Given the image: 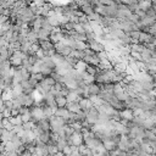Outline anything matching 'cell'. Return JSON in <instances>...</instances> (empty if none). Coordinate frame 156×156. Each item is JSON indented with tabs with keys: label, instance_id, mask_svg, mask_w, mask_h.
I'll return each instance as SVG.
<instances>
[{
	"label": "cell",
	"instance_id": "obj_1",
	"mask_svg": "<svg viewBox=\"0 0 156 156\" xmlns=\"http://www.w3.org/2000/svg\"><path fill=\"white\" fill-rule=\"evenodd\" d=\"M87 43H88V41H87ZM88 44H89V49H90V50H93L94 52H101V51H106L105 45H104L101 41H99L98 39L91 40V41H89Z\"/></svg>",
	"mask_w": 156,
	"mask_h": 156
},
{
	"label": "cell",
	"instance_id": "obj_2",
	"mask_svg": "<svg viewBox=\"0 0 156 156\" xmlns=\"http://www.w3.org/2000/svg\"><path fill=\"white\" fill-rule=\"evenodd\" d=\"M79 105H80L82 111H84V112H87V113H88V111H89L91 107H94V105H93V102L90 101L89 98H83V99L79 101Z\"/></svg>",
	"mask_w": 156,
	"mask_h": 156
},
{
	"label": "cell",
	"instance_id": "obj_3",
	"mask_svg": "<svg viewBox=\"0 0 156 156\" xmlns=\"http://www.w3.org/2000/svg\"><path fill=\"white\" fill-rule=\"evenodd\" d=\"M101 91V87L98 83H90L88 84V93L89 95H99Z\"/></svg>",
	"mask_w": 156,
	"mask_h": 156
},
{
	"label": "cell",
	"instance_id": "obj_4",
	"mask_svg": "<svg viewBox=\"0 0 156 156\" xmlns=\"http://www.w3.org/2000/svg\"><path fill=\"white\" fill-rule=\"evenodd\" d=\"M63 38H65V34L61 32V33H56V32H52L51 34H50V41L52 43V44H57V43H60V41H62L63 40Z\"/></svg>",
	"mask_w": 156,
	"mask_h": 156
},
{
	"label": "cell",
	"instance_id": "obj_5",
	"mask_svg": "<svg viewBox=\"0 0 156 156\" xmlns=\"http://www.w3.org/2000/svg\"><path fill=\"white\" fill-rule=\"evenodd\" d=\"M38 127H40L44 132H51V126H50V122H49V118H41L38 124Z\"/></svg>",
	"mask_w": 156,
	"mask_h": 156
},
{
	"label": "cell",
	"instance_id": "obj_6",
	"mask_svg": "<svg viewBox=\"0 0 156 156\" xmlns=\"http://www.w3.org/2000/svg\"><path fill=\"white\" fill-rule=\"evenodd\" d=\"M152 58H154V56H152V52H151L150 50L145 49V50L141 52V62L149 63V62H152Z\"/></svg>",
	"mask_w": 156,
	"mask_h": 156
},
{
	"label": "cell",
	"instance_id": "obj_7",
	"mask_svg": "<svg viewBox=\"0 0 156 156\" xmlns=\"http://www.w3.org/2000/svg\"><path fill=\"white\" fill-rule=\"evenodd\" d=\"M69 115H71V112L68 111L67 107H60V108H57V111L55 112V116H56V117H62V118H65V119H68Z\"/></svg>",
	"mask_w": 156,
	"mask_h": 156
},
{
	"label": "cell",
	"instance_id": "obj_8",
	"mask_svg": "<svg viewBox=\"0 0 156 156\" xmlns=\"http://www.w3.org/2000/svg\"><path fill=\"white\" fill-rule=\"evenodd\" d=\"M9 61H10V63H11L12 67H20V66L23 65V60H22V57L16 56V55H12V56L9 58Z\"/></svg>",
	"mask_w": 156,
	"mask_h": 156
},
{
	"label": "cell",
	"instance_id": "obj_9",
	"mask_svg": "<svg viewBox=\"0 0 156 156\" xmlns=\"http://www.w3.org/2000/svg\"><path fill=\"white\" fill-rule=\"evenodd\" d=\"M51 33H52V32L41 28V29L38 32V39H39V40H50V34H51Z\"/></svg>",
	"mask_w": 156,
	"mask_h": 156
},
{
	"label": "cell",
	"instance_id": "obj_10",
	"mask_svg": "<svg viewBox=\"0 0 156 156\" xmlns=\"http://www.w3.org/2000/svg\"><path fill=\"white\" fill-rule=\"evenodd\" d=\"M121 117L128 121H133L134 119V113L132 108H124L123 111H121Z\"/></svg>",
	"mask_w": 156,
	"mask_h": 156
},
{
	"label": "cell",
	"instance_id": "obj_11",
	"mask_svg": "<svg viewBox=\"0 0 156 156\" xmlns=\"http://www.w3.org/2000/svg\"><path fill=\"white\" fill-rule=\"evenodd\" d=\"M38 44L40 45V48L43 50H52V49H55V44H52L50 40H39Z\"/></svg>",
	"mask_w": 156,
	"mask_h": 156
},
{
	"label": "cell",
	"instance_id": "obj_12",
	"mask_svg": "<svg viewBox=\"0 0 156 156\" xmlns=\"http://www.w3.org/2000/svg\"><path fill=\"white\" fill-rule=\"evenodd\" d=\"M152 5H154V2L151 0H140L139 1V9L143 10V11L150 10L152 7Z\"/></svg>",
	"mask_w": 156,
	"mask_h": 156
},
{
	"label": "cell",
	"instance_id": "obj_13",
	"mask_svg": "<svg viewBox=\"0 0 156 156\" xmlns=\"http://www.w3.org/2000/svg\"><path fill=\"white\" fill-rule=\"evenodd\" d=\"M67 108H68V111L72 112V113H78V112L82 110L79 102H77V101H74V102H68Z\"/></svg>",
	"mask_w": 156,
	"mask_h": 156
},
{
	"label": "cell",
	"instance_id": "obj_14",
	"mask_svg": "<svg viewBox=\"0 0 156 156\" xmlns=\"http://www.w3.org/2000/svg\"><path fill=\"white\" fill-rule=\"evenodd\" d=\"M151 37H152V34H150V33H147V32H143V30H140L139 41H140L141 44H147V43L150 41Z\"/></svg>",
	"mask_w": 156,
	"mask_h": 156
},
{
	"label": "cell",
	"instance_id": "obj_15",
	"mask_svg": "<svg viewBox=\"0 0 156 156\" xmlns=\"http://www.w3.org/2000/svg\"><path fill=\"white\" fill-rule=\"evenodd\" d=\"M39 138V140L41 141V143H44V144H50V141H51V132H43L41 134H40V136H38Z\"/></svg>",
	"mask_w": 156,
	"mask_h": 156
},
{
	"label": "cell",
	"instance_id": "obj_16",
	"mask_svg": "<svg viewBox=\"0 0 156 156\" xmlns=\"http://www.w3.org/2000/svg\"><path fill=\"white\" fill-rule=\"evenodd\" d=\"M52 60H54V62L56 63V67H57V66H62V65L65 63V56L61 55V54H58V52H56V54L52 56Z\"/></svg>",
	"mask_w": 156,
	"mask_h": 156
},
{
	"label": "cell",
	"instance_id": "obj_17",
	"mask_svg": "<svg viewBox=\"0 0 156 156\" xmlns=\"http://www.w3.org/2000/svg\"><path fill=\"white\" fill-rule=\"evenodd\" d=\"M82 77H83V80H84L87 84H90V83H95V76H91V74H89L87 71H85V72H82Z\"/></svg>",
	"mask_w": 156,
	"mask_h": 156
},
{
	"label": "cell",
	"instance_id": "obj_18",
	"mask_svg": "<svg viewBox=\"0 0 156 156\" xmlns=\"http://www.w3.org/2000/svg\"><path fill=\"white\" fill-rule=\"evenodd\" d=\"M55 99H56V105H57L58 108H60V107H67V105H68L67 98H65V96H58V98H55Z\"/></svg>",
	"mask_w": 156,
	"mask_h": 156
},
{
	"label": "cell",
	"instance_id": "obj_19",
	"mask_svg": "<svg viewBox=\"0 0 156 156\" xmlns=\"http://www.w3.org/2000/svg\"><path fill=\"white\" fill-rule=\"evenodd\" d=\"M54 72V69L52 68H50L49 66H46L44 62L41 63V69H40V73L41 74H44V77H49V76H51V73Z\"/></svg>",
	"mask_w": 156,
	"mask_h": 156
},
{
	"label": "cell",
	"instance_id": "obj_20",
	"mask_svg": "<svg viewBox=\"0 0 156 156\" xmlns=\"http://www.w3.org/2000/svg\"><path fill=\"white\" fill-rule=\"evenodd\" d=\"M145 139H147L150 143L156 141V134L151 129H145Z\"/></svg>",
	"mask_w": 156,
	"mask_h": 156
},
{
	"label": "cell",
	"instance_id": "obj_21",
	"mask_svg": "<svg viewBox=\"0 0 156 156\" xmlns=\"http://www.w3.org/2000/svg\"><path fill=\"white\" fill-rule=\"evenodd\" d=\"M87 66H88V63L87 62H84L83 60H79L78 62H77V65L74 66V68L78 71V72H85V69H87Z\"/></svg>",
	"mask_w": 156,
	"mask_h": 156
},
{
	"label": "cell",
	"instance_id": "obj_22",
	"mask_svg": "<svg viewBox=\"0 0 156 156\" xmlns=\"http://www.w3.org/2000/svg\"><path fill=\"white\" fill-rule=\"evenodd\" d=\"M43 111H44V117H45V118H50V117H52V116L55 115V111L52 110V107H50V106H48V105H45V106L43 107Z\"/></svg>",
	"mask_w": 156,
	"mask_h": 156
},
{
	"label": "cell",
	"instance_id": "obj_23",
	"mask_svg": "<svg viewBox=\"0 0 156 156\" xmlns=\"http://www.w3.org/2000/svg\"><path fill=\"white\" fill-rule=\"evenodd\" d=\"M89 99H90V101L93 102V105H94V106H96V107L104 104V101H102L98 95H90V96H89Z\"/></svg>",
	"mask_w": 156,
	"mask_h": 156
},
{
	"label": "cell",
	"instance_id": "obj_24",
	"mask_svg": "<svg viewBox=\"0 0 156 156\" xmlns=\"http://www.w3.org/2000/svg\"><path fill=\"white\" fill-rule=\"evenodd\" d=\"M41 60H43V62H44L46 66H49L50 68H52V69L56 68V63L54 62L52 57H44V58H41Z\"/></svg>",
	"mask_w": 156,
	"mask_h": 156
},
{
	"label": "cell",
	"instance_id": "obj_25",
	"mask_svg": "<svg viewBox=\"0 0 156 156\" xmlns=\"http://www.w3.org/2000/svg\"><path fill=\"white\" fill-rule=\"evenodd\" d=\"M10 122H11L13 126H23V121H22L21 115H18V116H16V117H11V118H10Z\"/></svg>",
	"mask_w": 156,
	"mask_h": 156
},
{
	"label": "cell",
	"instance_id": "obj_26",
	"mask_svg": "<svg viewBox=\"0 0 156 156\" xmlns=\"http://www.w3.org/2000/svg\"><path fill=\"white\" fill-rule=\"evenodd\" d=\"M48 20H49V23L54 27V28H56V27H60V22H58V17L57 16H51V17H48Z\"/></svg>",
	"mask_w": 156,
	"mask_h": 156
},
{
	"label": "cell",
	"instance_id": "obj_27",
	"mask_svg": "<svg viewBox=\"0 0 156 156\" xmlns=\"http://www.w3.org/2000/svg\"><path fill=\"white\" fill-rule=\"evenodd\" d=\"M76 49H77V50H82V51H85L87 49H89V44H88L87 41H77Z\"/></svg>",
	"mask_w": 156,
	"mask_h": 156
},
{
	"label": "cell",
	"instance_id": "obj_28",
	"mask_svg": "<svg viewBox=\"0 0 156 156\" xmlns=\"http://www.w3.org/2000/svg\"><path fill=\"white\" fill-rule=\"evenodd\" d=\"M130 49L132 50H134V51H138V52H143L146 48H145V45L144 44H141V43H139V44H134V45H130Z\"/></svg>",
	"mask_w": 156,
	"mask_h": 156
},
{
	"label": "cell",
	"instance_id": "obj_29",
	"mask_svg": "<svg viewBox=\"0 0 156 156\" xmlns=\"http://www.w3.org/2000/svg\"><path fill=\"white\" fill-rule=\"evenodd\" d=\"M58 17V22H60V27H65L68 22H69V17L65 16V15H61V16H57Z\"/></svg>",
	"mask_w": 156,
	"mask_h": 156
},
{
	"label": "cell",
	"instance_id": "obj_30",
	"mask_svg": "<svg viewBox=\"0 0 156 156\" xmlns=\"http://www.w3.org/2000/svg\"><path fill=\"white\" fill-rule=\"evenodd\" d=\"M63 130H65V134H66V139H67V138H69V136H72V134L74 133L73 128H72L69 124H66V126L63 127Z\"/></svg>",
	"mask_w": 156,
	"mask_h": 156
},
{
	"label": "cell",
	"instance_id": "obj_31",
	"mask_svg": "<svg viewBox=\"0 0 156 156\" xmlns=\"http://www.w3.org/2000/svg\"><path fill=\"white\" fill-rule=\"evenodd\" d=\"M48 150H49V155H56L58 152L57 145L55 144H48Z\"/></svg>",
	"mask_w": 156,
	"mask_h": 156
},
{
	"label": "cell",
	"instance_id": "obj_32",
	"mask_svg": "<svg viewBox=\"0 0 156 156\" xmlns=\"http://www.w3.org/2000/svg\"><path fill=\"white\" fill-rule=\"evenodd\" d=\"M43 82H44V83H46V84H48V85H50V87H55V84H56V80H55L51 76L45 77V78L43 79Z\"/></svg>",
	"mask_w": 156,
	"mask_h": 156
},
{
	"label": "cell",
	"instance_id": "obj_33",
	"mask_svg": "<svg viewBox=\"0 0 156 156\" xmlns=\"http://www.w3.org/2000/svg\"><path fill=\"white\" fill-rule=\"evenodd\" d=\"M12 130H13V133H15L16 135H20V136H22V135H23V133H24L23 126H15V128H13Z\"/></svg>",
	"mask_w": 156,
	"mask_h": 156
},
{
	"label": "cell",
	"instance_id": "obj_34",
	"mask_svg": "<svg viewBox=\"0 0 156 156\" xmlns=\"http://www.w3.org/2000/svg\"><path fill=\"white\" fill-rule=\"evenodd\" d=\"M35 126H37V124H35L34 122L30 121V122L23 123V129H24V130H33V129L35 128Z\"/></svg>",
	"mask_w": 156,
	"mask_h": 156
},
{
	"label": "cell",
	"instance_id": "obj_35",
	"mask_svg": "<svg viewBox=\"0 0 156 156\" xmlns=\"http://www.w3.org/2000/svg\"><path fill=\"white\" fill-rule=\"evenodd\" d=\"M74 30H76L77 33H80V34H85V33H87V30L84 29L83 24H80V23H77V24L74 26Z\"/></svg>",
	"mask_w": 156,
	"mask_h": 156
},
{
	"label": "cell",
	"instance_id": "obj_36",
	"mask_svg": "<svg viewBox=\"0 0 156 156\" xmlns=\"http://www.w3.org/2000/svg\"><path fill=\"white\" fill-rule=\"evenodd\" d=\"M22 117V121L23 123H27V122H30L32 121V112H28V113H24L21 116Z\"/></svg>",
	"mask_w": 156,
	"mask_h": 156
},
{
	"label": "cell",
	"instance_id": "obj_37",
	"mask_svg": "<svg viewBox=\"0 0 156 156\" xmlns=\"http://www.w3.org/2000/svg\"><path fill=\"white\" fill-rule=\"evenodd\" d=\"M129 34V37L132 38V39H136V40H139V37H140V30H132L130 33H128Z\"/></svg>",
	"mask_w": 156,
	"mask_h": 156
},
{
	"label": "cell",
	"instance_id": "obj_38",
	"mask_svg": "<svg viewBox=\"0 0 156 156\" xmlns=\"http://www.w3.org/2000/svg\"><path fill=\"white\" fill-rule=\"evenodd\" d=\"M85 35H87V41H88V43L91 41V40H95V39H96V35H95L94 32H87Z\"/></svg>",
	"mask_w": 156,
	"mask_h": 156
},
{
	"label": "cell",
	"instance_id": "obj_39",
	"mask_svg": "<svg viewBox=\"0 0 156 156\" xmlns=\"http://www.w3.org/2000/svg\"><path fill=\"white\" fill-rule=\"evenodd\" d=\"M62 152L65 154V156H69V155L73 152V150H72V146H71V145H67V146H66V147L62 150Z\"/></svg>",
	"mask_w": 156,
	"mask_h": 156
},
{
	"label": "cell",
	"instance_id": "obj_40",
	"mask_svg": "<svg viewBox=\"0 0 156 156\" xmlns=\"http://www.w3.org/2000/svg\"><path fill=\"white\" fill-rule=\"evenodd\" d=\"M79 23H80V24H87V23H89L88 16H85V15L80 16V17H79Z\"/></svg>",
	"mask_w": 156,
	"mask_h": 156
},
{
	"label": "cell",
	"instance_id": "obj_41",
	"mask_svg": "<svg viewBox=\"0 0 156 156\" xmlns=\"http://www.w3.org/2000/svg\"><path fill=\"white\" fill-rule=\"evenodd\" d=\"M32 76H33V77H34V78H35V79H37L39 83H40V82H41V80L45 78V77H44V74H41V73H33Z\"/></svg>",
	"mask_w": 156,
	"mask_h": 156
},
{
	"label": "cell",
	"instance_id": "obj_42",
	"mask_svg": "<svg viewBox=\"0 0 156 156\" xmlns=\"http://www.w3.org/2000/svg\"><path fill=\"white\" fill-rule=\"evenodd\" d=\"M134 13H136V15L140 17V20L144 18V17H146V11H143V10H140V9H139L138 11H135Z\"/></svg>",
	"mask_w": 156,
	"mask_h": 156
},
{
	"label": "cell",
	"instance_id": "obj_43",
	"mask_svg": "<svg viewBox=\"0 0 156 156\" xmlns=\"http://www.w3.org/2000/svg\"><path fill=\"white\" fill-rule=\"evenodd\" d=\"M143 112H144V110H143V108H135V110H133L134 117H139V116H141V115H143Z\"/></svg>",
	"mask_w": 156,
	"mask_h": 156
},
{
	"label": "cell",
	"instance_id": "obj_44",
	"mask_svg": "<svg viewBox=\"0 0 156 156\" xmlns=\"http://www.w3.org/2000/svg\"><path fill=\"white\" fill-rule=\"evenodd\" d=\"M6 156H20L16 151H11V152H6Z\"/></svg>",
	"mask_w": 156,
	"mask_h": 156
},
{
	"label": "cell",
	"instance_id": "obj_45",
	"mask_svg": "<svg viewBox=\"0 0 156 156\" xmlns=\"http://www.w3.org/2000/svg\"><path fill=\"white\" fill-rule=\"evenodd\" d=\"M69 156H82V155L79 154V150H78V151H73V152H72Z\"/></svg>",
	"mask_w": 156,
	"mask_h": 156
},
{
	"label": "cell",
	"instance_id": "obj_46",
	"mask_svg": "<svg viewBox=\"0 0 156 156\" xmlns=\"http://www.w3.org/2000/svg\"><path fill=\"white\" fill-rule=\"evenodd\" d=\"M21 156H32V154H30V152H28V151L26 150V151H24V152H23Z\"/></svg>",
	"mask_w": 156,
	"mask_h": 156
},
{
	"label": "cell",
	"instance_id": "obj_47",
	"mask_svg": "<svg viewBox=\"0 0 156 156\" xmlns=\"http://www.w3.org/2000/svg\"><path fill=\"white\" fill-rule=\"evenodd\" d=\"M54 156H65V154H63L62 151H58V152H57L56 155H54Z\"/></svg>",
	"mask_w": 156,
	"mask_h": 156
},
{
	"label": "cell",
	"instance_id": "obj_48",
	"mask_svg": "<svg viewBox=\"0 0 156 156\" xmlns=\"http://www.w3.org/2000/svg\"><path fill=\"white\" fill-rule=\"evenodd\" d=\"M121 4H124V5H128V4H129V0H121Z\"/></svg>",
	"mask_w": 156,
	"mask_h": 156
},
{
	"label": "cell",
	"instance_id": "obj_49",
	"mask_svg": "<svg viewBox=\"0 0 156 156\" xmlns=\"http://www.w3.org/2000/svg\"><path fill=\"white\" fill-rule=\"evenodd\" d=\"M151 1H152V2H154V4H156V0H151Z\"/></svg>",
	"mask_w": 156,
	"mask_h": 156
},
{
	"label": "cell",
	"instance_id": "obj_50",
	"mask_svg": "<svg viewBox=\"0 0 156 156\" xmlns=\"http://www.w3.org/2000/svg\"><path fill=\"white\" fill-rule=\"evenodd\" d=\"M130 156H138V155H135V154H133V155H130Z\"/></svg>",
	"mask_w": 156,
	"mask_h": 156
},
{
	"label": "cell",
	"instance_id": "obj_51",
	"mask_svg": "<svg viewBox=\"0 0 156 156\" xmlns=\"http://www.w3.org/2000/svg\"><path fill=\"white\" fill-rule=\"evenodd\" d=\"M46 156H54V155H46Z\"/></svg>",
	"mask_w": 156,
	"mask_h": 156
}]
</instances>
